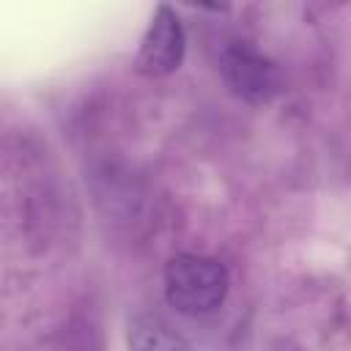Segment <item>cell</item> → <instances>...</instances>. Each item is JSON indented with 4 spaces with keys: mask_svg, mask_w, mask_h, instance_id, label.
Masks as SVG:
<instances>
[{
    "mask_svg": "<svg viewBox=\"0 0 351 351\" xmlns=\"http://www.w3.org/2000/svg\"><path fill=\"white\" fill-rule=\"evenodd\" d=\"M230 291V274L222 261L197 252L173 255L165 266V299L186 315L200 318L219 310Z\"/></svg>",
    "mask_w": 351,
    "mask_h": 351,
    "instance_id": "cell-1",
    "label": "cell"
},
{
    "mask_svg": "<svg viewBox=\"0 0 351 351\" xmlns=\"http://www.w3.org/2000/svg\"><path fill=\"white\" fill-rule=\"evenodd\" d=\"M129 351H200L184 332L156 313H140L126 329Z\"/></svg>",
    "mask_w": 351,
    "mask_h": 351,
    "instance_id": "cell-4",
    "label": "cell"
},
{
    "mask_svg": "<svg viewBox=\"0 0 351 351\" xmlns=\"http://www.w3.org/2000/svg\"><path fill=\"white\" fill-rule=\"evenodd\" d=\"M186 58V30L181 16L176 14V8L170 5H156L148 27L137 44V55H134V71L140 77L148 80H159V77H170L181 69Z\"/></svg>",
    "mask_w": 351,
    "mask_h": 351,
    "instance_id": "cell-2",
    "label": "cell"
},
{
    "mask_svg": "<svg viewBox=\"0 0 351 351\" xmlns=\"http://www.w3.org/2000/svg\"><path fill=\"white\" fill-rule=\"evenodd\" d=\"M219 74L228 90L247 104H266L280 93V71L277 66L261 55L255 47L236 41L222 49Z\"/></svg>",
    "mask_w": 351,
    "mask_h": 351,
    "instance_id": "cell-3",
    "label": "cell"
}]
</instances>
